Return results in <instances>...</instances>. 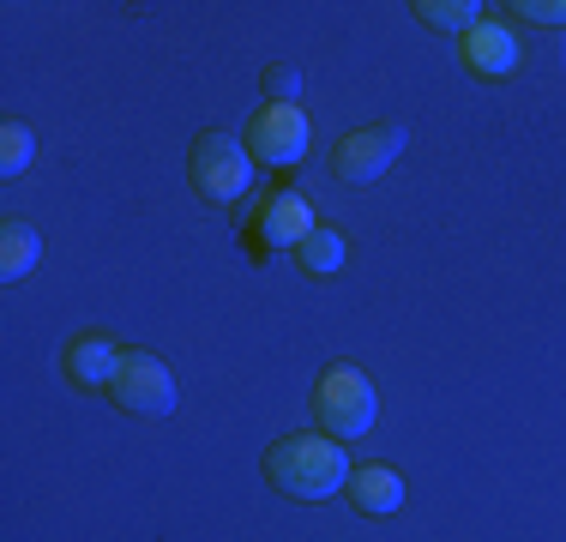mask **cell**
<instances>
[{
  "mask_svg": "<svg viewBox=\"0 0 566 542\" xmlns=\"http://www.w3.org/2000/svg\"><path fill=\"white\" fill-rule=\"evenodd\" d=\"M265 477H272L290 500H332L349 488V452L332 434H283L265 452Z\"/></svg>",
  "mask_w": 566,
  "mask_h": 542,
  "instance_id": "6da1fadb",
  "label": "cell"
},
{
  "mask_svg": "<svg viewBox=\"0 0 566 542\" xmlns=\"http://www.w3.org/2000/svg\"><path fill=\"white\" fill-rule=\"evenodd\" d=\"M314 410H319V434H332V440H361V434L374 428V416H380V392H374V379L361 368H326L314 386Z\"/></svg>",
  "mask_w": 566,
  "mask_h": 542,
  "instance_id": "7a4b0ae2",
  "label": "cell"
},
{
  "mask_svg": "<svg viewBox=\"0 0 566 542\" xmlns=\"http://www.w3.org/2000/svg\"><path fill=\"white\" fill-rule=\"evenodd\" d=\"M187 175H193V187L211 206H235L253 187V157H248V145L229 139V133H199L193 157H187Z\"/></svg>",
  "mask_w": 566,
  "mask_h": 542,
  "instance_id": "3957f363",
  "label": "cell"
},
{
  "mask_svg": "<svg viewBox=\"0 0 566 542\" xmlns=\"http://www.w3.org/2000/svg\"><path fill=\"white\" fill-rule=\"evenodd\" d=\"M109 398L127 416H151V423H157V416L175 410V374L151 356V350H120V368L109 379Z\"/></svg>",
  "mask_w": 566,
  "mask_h": 542,
  "instance_id": "277c9868",
  "label": "cell"
},
{
  "mask_svg": "<svg viewBox=\"0 0 566 542\" xmlns=\"http://www.w3.org/2000/svg\"><path fill=\"white\" fill-rule=\"evenodd\" d=\"M248 157L265 163V169H295L307 157V115L295 103H265L260 115L248 121Z\"/></svg>",
  "mask_w": 566,
  "mask_h": 542,
  "instance_id": "5b68a950",
  "label": "cell"
},
{
  "mask_svg": "<svg viewBox=\"0 0 566 542\" xmlns=\"http://www.w3.org/2000/svg\"><path fill=\"white\" fill-rule=\"evenodd\" d=\"M398 152H403V127L380 121V127H356L349 139H338L332 169H338V181H349V187H374L398 163Z\"/></svg>",
  "mask_w": 566,
  "mask_h": 542,
  "instance_id": "8992f818",
  "label": "cell"
},
{
  "mask_svg": "<svg viewBox=\"0 0 566 542\" xmlns=\"http://www.w3.org/2000/svg\"><path fill=\"white\" fill-rule=\"evenodd\" d=\"M314 229H319V223H314V206H307V194H295V187H277V194L260 206L253 241H260V248H302Z\"/></svg>",
  "mask_w": 566,
  "mask_h": 542,
  "instance_id": "52a82bcc",
  "label": "cell"
},
{
  "mask_svg": "<svg viewBox=\"0 0 566 542\" xmlns=\"http://www.w3.org/2000/svg\"><path fill=\"white\" fill-rule=\"evenodd\" d=\"M464 66L476 79H506L518 73V37L501 19H482L476 31H464Z\"/></svg>",
  "mask_w": 566,
  "mask_h": 542,
  "instance_id": "ba28073f",
  "label": "cell"
},
{
  "mask_svg": "<svg viewBox=\"0 0 566 542\" xmlns=\"http://www.w3.org/2000/svg\"><path fill=\"white\" fill-rule=\"evenodd\" d=\"M120 368V344H109L103 332H85L66 344V379L73 386H109Z\"/></svg>",
  "mask_w": 566,
  "mask_h": 542,
  "instance_id": "9c48e42d",
  "label": "cell"
},
{
  "mask_svg": "<svg viewBox=\"0 0 566 542\" xmlns=\"http://www.w3.org/2000/svg\"><path fill=\"white\" fill-rule=\"evenodd\" d=\"M349 507L368 512V519H386V512L403 507V477L386 465H361L356 477H349Z\"/></svg>",
  "mask_w": 566,
  "mask_h": 542,
  "instance_id": "30bf717a",
  "label": "cell"
},
{
  "mask_svg": "<svg viewBox=\"0 0 566 542\" xmlns=\"http://www.w3.org/2000/svg\"><path fill=\"white\" fill-rule=\"evenodd\" d=\"M36 260H43V241H36L31 223H7V229H0V278L19 283L24 271H36Z\"/></svg>",
  "mask_w": 566,
  "mask_h": 542,
  "instance_id": "8fae6325",
  "label": "cell"
},
{
  "mask_svg": "<svg viewBox=\"0 0 566 542\" xmlns=\"http://www.w3.org/2000/svg\"><path fill=\"white\" fill-rule=\"evenodd\" d=\"M344 253H349V248H344L338 229H314V236L295 248V260H302L307 278H332V271H344Z\"/></svg>",
  "mask_w": 566,
  "mask_h": 542,
  "instance_id": "7c38bea8",
  "label": "cell"
},
{
  "mask_svg": "<svg viewBox=\"0 0 566 542\" xmlns=\"http://www.w3.org/2000/svg\"><path fill=\"white\" fill-rule=\"evenodd\" d=\"M476 0H416V19H422V24H434V31H458V37H464V31H476Z\"/></svg>",
  "mask_w": 566,
  "mask_h": 542,
  "instance_id": "4fadbf2b",
  "label": "cell"
},
{
  "mask_svg": "<svg viewBox=\"0 0 566 542\" xmlns=\"http://www.w3.org/2000/svg\"><path fill=\"white\" fill-rule=\"evenodd\" d=\"M31 157H36V133L24 127V121H7V127H0V169L24 175V169H31Z\"/></svg>",
  "mask_w": 566,
  "mask_h": 542,
  "instance_id": "5bb4252c",
  "label": "cell"
},
{
  "mask_svg": "<svg viewBox=\"0 0 566 542\" xmlns=\"http://www.w3.org/2000/svg\"><path fill=\"white\" fill-rule=\"evenodd\" d=\"M295 91H302V73H295V66H272V73H265V97L272 103H295Z\"/></svg>",
  "mask_w": 566,
  "mask_h": 542,
  "instance_id": "9a60e30c",
  "label": "cell"
},
{
  "mask_svg": "<svg viewBox=\"0 0 566 542\" xmlns=\"http://www.w3.org/2000/svg\"><path fill=\"white\" fill-rule=\"evenodd\" d=\"M512 12H524L531 24H566V0H518Z\"/></svg>",
  "mask_w": 566,
  "mask_h": 542,
  "instance_id": "2e32d148",
  "label": "cell"
}]
</instances>
